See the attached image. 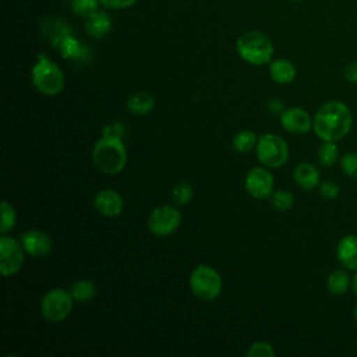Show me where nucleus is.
I'll list each match as a JSON object with an SVG mask.
<instances>
[{"mask_svg":"<svg viewBox=\"0 0 357 357\" xmlns=\"http://www.w3.org/2000/svg\"><path fill=\"white\" fill-rule=\"evenodd\" d=\"M353 126V116L347 105L340 100L324 103L314 114L312 130L322 141L336 142L344 138Z\"/></svg>","mask_w":357,"mask_h":357,"instance_id":"nucleus-1","label":"nucleus"},{"mask_svg":"<svg viewBox=\"0 0 357 357\" xmlns=\"http://www.w3.org/2000/svg\"><path fill=\"white\" fill-rule=\"evenodd\" d=\"M92 159L100 172L116 174L126 166L127 151L119 135H103L93 145Z\"/></svg>","mask_w":357,"mask_h":357,"instance_id":"nucleus-2","label":"nucleus"},{"mask_svg":"<svg viewBox=\"0 0 357 357\" xmlns=\"http://www.w3.org/2000/svg\"><path fill=\"white\" fill-rule=\"evenodd\" d=\"M237 52L247 63L262 66L271 61L273 54V43L268 35L259 31H248L237 39Z\"/></svg>","mask_w":357,"mask_h":357,"instance_id":"nucleus-3","label":"nucleus"},{"mask_svg":"<svg viewBox=\"0 0 357 357\" xmlns=\"http://www.w3.org/2000/svg\"><path fill=\"white\" fill-rule=\"evenodd\" d=\"M32 84L40 93L54 96L64 86V75L57 64L40 56L32 68Z\"/></svg>","mask_w":357,"mask_h":357,"instance_id":"nucleus-4","label":"nucleus"},{"mask_svg":"<svg viewBox=\"0 0 357 357\" xmlns=\"http://www.w3.org/2000/svg\"><path fill=\"white\" fill-rule=\"evenodd\" d=\"M190 289L201 300H215L222 291V278L213 268L198 265L191 272Z\"/></svg>","mask_w":357,"mask_h":357,"instance_id":"nucleus-5","label":"nucleus"},{"mask_svg":"<svg viewBox=\"0 0 357 357\" xmlns=\"http://www.w3.org/2000/svg\"><path fill=\"white\" fill-rule=\"evenodd\" d=\"M258 160L266 167H280L287 162L289 146L286 141L272 132L264 134L257 141Z\"/></svg>","mask_w":357,"mask_h":357,"instance_id":"nucleus-6","label":"nucleus"},{"mask_svg":"<svg viewBox=\"0 0 357 357\" xmlns=\"http://www.w3.org/2000/svg\"><path fill=\"white\" fill-rule=\"evenodd\" d=\"M73 303L74 298L70 291L61 287L50 289L40 301L42 317L50 322H60L70 315Z\"/></svg>","mask_w":357,"mask_h":357,"instance_id":"nucleus-7","label":"nucleus"},{"mask_svg":"<svg viewBox=\"0 0 357 357\" xmlns=\"http://www.w3.org/2000/svg\"><path fill=\"white\" fill-rule=\"evenodd\" d=\"M181 223V215L176 206L160 205L155 208L148 218V227L151 233L159 237L173 234Z\"/></svg>","mask_w":357,"mask_h":357,"instance_id":"nucleus-8","label":"nucleus"},{"mask_svg":"<svg viewBox=\"0 0 357 357\" xmlns=\"http://www.w3.org/2000/svg\"><path fill=\"white\" fill-rule=\"evenodd\" d=\"M24 247L21 241L3 234L0 237V271L4 276L20 272L24 264Z\"/></svg>","mask_w":357,"mask_h":357,"instance_id":"nucleus-9","label":"nucleus"},{"mask_svg":"<svg viewBox=\"0 0 357 357\" xmlns=\"http://www.w3.org/2000/svg\"><path fill=\"white\" fill-rule=\"evenodd\" d=\"M273 176L264 167H252L245 174L244 185L250 195L257 199L271 198L273 192Z\"/></svg>","mask_w":357,"mask_h":357,"instance_id":"nucleus-10","label":"nucleus"},{"mask_svg":"<svg viewBox=\"0 0 357 357\" xmlns=\"http://www.w3.org/2000/svg\"><path fill=\"white\" fill-rule=\"evenodd\" d=\"M282 127L290 134H305L312 128V119L307 110L301 107H290L284 109L280 114Z\"/></svg>","mask_w":357,"mask_h":357,"instance_id":"nucleus-11","label":"nucleus"},{"mask_svg":"<svg viewBox=\"0 0 357 357\" xmlns=\"http://www.w3.org/2000/svg\"><path fill=\"white\" fill-rule=\"evenodd\" d=\"M20 241L31 257H45L52 250V240L42 230H28L21 236Z\"/></svg>","mask_w":357,"mask_h":357,"instance_id":"nucleus-12","label":"nucleus"},{"mask_svg":"<svg viewBox=\"0 0 357 357\" xmlns=\"http://www.w3.org/2000/svg\"><path fill=\"white\" fill-rule=\"evenodd\" d=\"M93 206L96 208V211L99 213H102L105 216H109V218H113V216L120 215V212L123 211L124 202H123L121 195L117 191L105 188V190H100L99 192L95 194Z\"/></svg>","mask_w":357,"mask_h":357,"instance_id":"nucleus-13","label":"nucleus"},{"mask_svg":"<svg viewBox=\"0 0 357 357\" xmlns=\"http://www.w3.org/2000/svg\"><path fill=\"white\" fill-rule=\"evenodd\" d=\"M337 261L350 271H357V236L346 234L336 245Z\"/></svg>","mask_w":357,"mask_h":357,"instance_id":"nucleus-14","label":"nucleus"},{"mask_svg":"<svg viewBox=\"0 0 357 357\" xmlns=\"http://www.w3.org/2000/svg\"><path fill=\"white\" fill-rule=\"evenodd\" d=\"M293 178L298 187H301L305 191L314 190L319 184V170L307 162H303L297 165L293 170Z\"/></svg>","mask_w":357,"mask_h":357,"instance_id":"nucleus-15","label":"nucleus"},{"mask_svg":"<svg viewBox=\"0 0 357 357\" xmlns=\"http://www.w3.org/2000/svg\"><path fill=\"white\" fill-rule=\"evenodd\" d=\"M85 29L86 32L96 39H100L106 36L112 29V20L107 13L102 10H96L89 17H86L85 21Z\"/></svg>","mask_w":357,"mask_h":357,"instance_id":"nucleus-16","label":"nucleus"},{"mask_svg":"<svg viewBox=\"0 0 357 357\" xmlns=\"http://www.w3.org/2000/svg\"><path fill=\"white\" fill-rule=\"evenodd\" d=\"M269 74L276 84L284 85L294 81L297 75V70L290 60L278 59L269 64Z\"/></svg>","mask_w":357,"mask_h":357,"instance_id":"nucleus-17","label":"nucleus"},{"mask_svg":"<svg viewBox=\"0 0 357 357\" xmlns=\"http://www.w3.org/2000/svg\"><path fill=\"white\" fill-rule=\"evenodd\" d=\"M155 107V98L149 92H135L127 99V109L137 116H144L152 112Z\"/></svg>","mask_w":357,"mask_h":357,"instance_id":"nucleus-18","label":"nucleus"},{"mask_svg":"<svg viewBox=\"0 0 357 357\" xmlns=\"http://www.w3.org/2000/svg\"><path fill=\"white\" fill-rule=\"evenodd\" d=\"M350 284H351V279H350L349 273L343 269L333 271L328 276V280H326V287H328L329 293H332L335 296L344 294L349 290Z\"/></svg>","mask_w":357,"mask_h":357,"instance_id":"nucleus-19","label":"nucleus"},{"mask_svg":"<svg viewBox=\"0 0 357 357\" xmlns=\"http://www.w3.org/2000/svg\"><path fill=\"white\" fill-rule=\"evenodd\" d=\"M318 163L324 167H331L339 160V148L332 141H324L317 151Z\"/></svg>","mask_w":357,"mask_h":357,"instance_id":"nucleus-20","label":"nucleus"},{"mask_svg":"<svg viewBox=\"0 0 357 357\" xmlns=\"http://www.w3.org/2000/svg\"><path fill=\"white\" fill-rule=\"evenodd\" d=\"M70 293H71L74 301H77V303H86V301L93 298V296L96 293V289H95V284L91 280L84 279V280L75 282L71 286Z\"/></svg>","mask_w":357,"mask_h":357,"instance_id":"nucleus-21","label":"nucleus"},{"mask_svg":"<svg viewBox=\"0 0 357 357\" xmlns=\"http://www.w3.org/2000/svg\"><path fill=\"white\" fill-rule=\"evenodd\" d=\"M257 141L258 138L254 131L243 130L233 137L231 145H233V149H236L237 152L245 153V152H250L257 145Z\"/></svg>","mask_w":357,"mask_h":357,"instance_id":"nucleus-22","label":"nucleus"},{"mask_svg":"<svg viewBox=\"0 0 357 357\" xmlns=\"http://www.w3.org/2000/svg\"><path fill=\"white\" fill-rule=\"evenodd\" d=\"M60 53L63 57L66 59H81L84 56V46L71 35L66 36L61 43L59 45Z\"/></svg>","mask_w":357,"mask_h":357,"instance_id":"nucleus-23","label":"nucleus"},{"mask_svg":"<svg viewBox=\"0 0 357 357\" xmlns=\"http://www.w3.org/2000/svg\"><path fill=\"white\" fill-rule=\"evenodd\" d=\"M271 201H272V205L275 206V209L284 212V211H289L293 206L294 198H293L291 192L283 191V190H278V191L272 192Z\"/></svg>","mask_w":357,"mask_h":357,"instance_id":"nucleus-24","label":"nucleus"},{"mask_svg":"<svg viewBox=\"0 0 357 357\" xmlns=\"http://www.w3.org/2000/svg\"><path fill=\"white\" fill-rule=\"evenodd\" d=\"M15 211L13 208L11 204H8L7 201L1 202V222H0V231L3 234H6L8 230H11L15 225Z\"/></svg>","mask_w":357,"mask_h":357,"instance_id":"nucleus-25","label":"nucleus"},{"mask_svg":"<svg viewBox=\"0 0 357 357\" xmlns=\"http://www.w3.org/2000/svg\"><path fill=\"white\" fill-rule=\"evenodd\" d=\"M192 187L188 183H178L174 185L173 191H172V199L177 204V205H185L191 201L192 198Z\"/></svg>","mask_w":357,"mask_h":357,"instance_id":"nucleus-26","label":"nucleus"},{"mask_svg":"<svg viewBox=\"0 0 357 357\" xmlns=\"http://www.w3.org/2000/svg\"><path fill=\"white\" fill-rule=\"evenodd\" d=\"M340 167L347 177L357 180V152L344 153L340 158Z\"/></svg>","mask_w":357,"mask_h":357,"instance_id":"nucleus-27","label":"nucleus"},{"mask_svg":"<svg viewBox=\"0 0 357 357\" xmlns=\"http://www.w3.org/2000/svg\"><path fill=\"white\" fill-rule=\"evenodd\" d=\"M96 6H98L96 0H74L73 1L74 13L79 14L85 18L96 11Z\"/></svg>","mask_w":357,"mask_h":357,"instance_id":"nucleus-28","label":"nucleus"},{"mask_svg":"<svg viewBox=\"0 0 357 357\" xmlns=\"http://www.w3.org/2000/svg\"><path fill=\"white\" fill-rule=\"evenodd\" d=\"M248 357H273L275 351L269 343L265 342H257L251 344V347L247 351Z\"/></svg>","mask_w":357,"mask_h":357,"instance_id":"nucleus-29","label":"nucleus"},{"mask_svg":"<svg viewBox=\"0 0 357 357\" xmlns=\"http://www.w3.org/2000/svg\"><path fill=\"white\" fill-rule=\"evenodd\" d=\"M318 190H319L321 197L325 198V199H335L339 195V192H340V187L336 183H333V181H324V183H321Z\"/></svg>","mask_w":357,"mask_h":357,"instance_id":"nucleus-30","label":"nucleus"},{"mask_svg":"<svg viewBox=\"0 0 357 357\" xmlns=\"http://www.w3.org/2000/svg\"><path fill=\"white\" fill-rule=\"evenodd\" d=\"M102 6L106 8H113V10H120V8H128L131 7L137 0H99Z\"/></svg>","mask_w":357,"mask_h":357,"instance_id":"nucleus-31","label":"nucleus"},{"mask_svg":"<svg viewBox=\"0 0 357 357\" xmlns=\"http://www.w3.org/2000/svg\"><path fill=\"white\" fill-rule=\"evenodd\" d=\"M344 78L351 84H357V60L351 61L344 68Z\"/></svg>","mask_w":357,"mask_h":357,"instance_id":"nucleus-32","label":"nucleus"},{"mask_svg":"<svg viewBox=\"0 0 357 357\" xmlns=\"http://www.w3.org/2000/svg\"><path fill=\"white\" fill-rule=\"evenodd\" d=\"M266 106L275 114H282L284 112V105H283V102L280 99H269L266 102Z\"/></svg>","mask_w":357,"mask_h":357,"instance_id":"nucleus-33","label":"nucleus"},{"mask_svg":"<svg viewBox=\"0 0 357 357\" xmlns=\"http://www.w3.org/2000/svg\"><path fill=\"white\" fill-rule=\"evenodd\" d=\"M351 290H353V293H354L356 297H357V271H356V273H354L353 278H351Z\"/></svg>","mask_w":357,"mask_h":357,"instance_id":"nucleus-34","label":"nucleus"},{"mask_svg":"<svg viewBox=\"0 0 357 357\" xmlns=\"http://www.w3.org/2000/svg\"><path fill=\"white\" fill-rule=\"evenodd\" d=\"M353 315H354V319L357 321V305H356V308H354V311H353Z\"/></svg>","mask_w":357,"mask_h":357,"instance_id":"nucleus-35","label":"nucleus"},{"mask_svg":"<svg viewBox=\"0 0 357 357\" xmlns=\"http://www.w3.org/2000/svg\"><path fill=\"white\" fill-rule=\"evenodd\" d=\"M290 1H303V0H290Z\"/></svg>","mask_w":357,"mask_h":357,"instance_id":"nucleus-36","label":"nucleus"},{"mask_svg":"<svg viewBox=\"0 0 357 357\" xmlns=\"http://www.w3.org/2000/svg\"><path fill=\"white\" fill-rule=\"evenodd\" d=\"M356 346H357V342H356Z\"/></svg>","mask_w":357,"mask_h":357,"instance_id":"nucleus-37","label":"nucleus"}]
</instances>
